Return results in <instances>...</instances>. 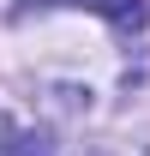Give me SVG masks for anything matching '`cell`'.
<instances>
[{
    "label": "cell",
    "instance_id": "6da1fadb",
    "mask_svg": "<svg viewBox=\"0 0 150 156\" xmlns=\"http://www.w3.org/2000/svg\"><path fill=\"white\" fill-rule=\"evenodd\" d=\"M78 6L102 12V18L120 24V30H144V0H78Z\"/></svg>",
    "mask_w": 150,
    "mask_h": 156
},
{
    "label": "cell",
    "instance_id": "7a4b0ae2",
    "mask_svg": "<svg viewBox=\"0 0 150 156\" xmlns=\"http://www.w3.org/2000/svg\"><path fill=\"white\" fill-rule=\"evenodd\" d=\"M24 156H48V150H42V144H24Z\"/></svg>",
    "mask_w": 150,
    "mask_h": 156
}]
</instances>
